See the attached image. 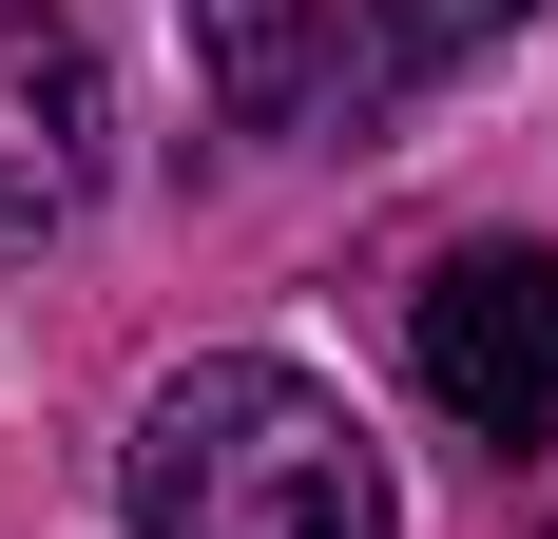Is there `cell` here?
I'll list each match as a JSON object with an SVG mask.
<instances>
[{"mask_svg": "<svg viewBox=\"0 0 558 539\" xmlns=\"http://www.w3.org/2000/svg\"><path fill=\"white\" fill-rule=\"evenodd\" d=\"M116 501H135V539H404L386 443L270 347H193L116 443Z\"/></svg>", "mask_w": 558, "mask_h": 539, "instance_id": "1", "label": "cell"}, {"mask_svg": "<svg viewBox=\"0 0 558 539\" xmlns=\"http://www.w3.org/2000/svg\"><path fill=\"white\" fill-rule=\"evenodd\" d=\"M404 367H424V405H444L482 463H558V251L539 231L444 251L424 309H404Z\"/></svg>", "mask_w": 558, "mask_h": 539, "instance_id": "2", "label": "cell"}, {"mask_svg": "<svg viewBox=\"0 0 558 539\" xmlns=\"http://www.w3.org/2000/svg\"><path fill=\"white\" fill-rule=\"evenodd\" d=\"M97 135H116V77L58 0H0V251H58L97 213Z\"/></svg>", "mask_w": 558, "mask_h": 539, "instance_id": "3", "label": "cell"}, {"mask_svg": "<svg viewBox=\"0 0 558 539\" xmlns=\"http://www.w3.org/2000/svg\"><path fill=\"white\" fill-rule=\"evenodd\" d=\"M520 20H539V0H347V39H328V77H308V97H328V135L366 155L404 97H444L462 58H482V39H520Z\"/></svg>", "mask_w": 558, "mask_h": 539, "instance_id": "4", "label": "cell"}, {"mask_svg": "<svg viewBox=\"0 0 558 539\" xmlns=\"http://www.w3.org/2000/svg\"><path fill=\"white\" fill-rule=\"evenodd\" d=\"M193 58H213V116H231V135H289L308 77H328V0H193Z\"/></svg>", "mask_w": 558, "mask_h": 539, "instance_id": "5", "label": "cell"}]
</instances>
